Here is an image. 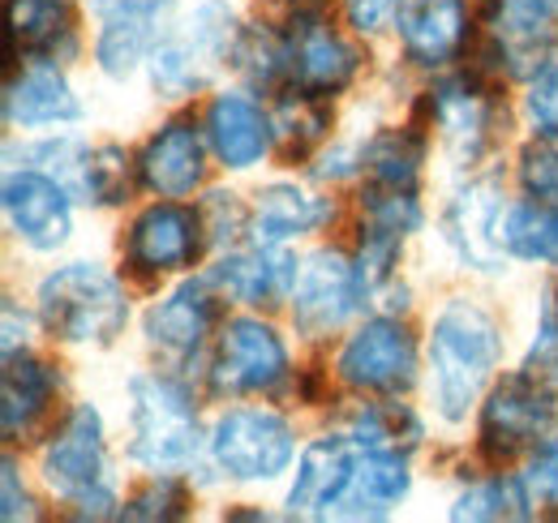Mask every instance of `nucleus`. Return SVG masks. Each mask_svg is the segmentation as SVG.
Here are the masks:
<instances>
[{"label": "nucleus", "instance_id": "1", "mask_svg": "<svg viewBox=\"0 0 558 523\" xmlns=\"http://www.w3.org/2000/svg\"><path fill=\"white\" fill-rule=\"evenodd\" d=\"M502 361V335L477 301L456 296L429 330V403L447 425H460L482 399L494 365Z\"/></svg>", "mask_w": 558, "mask_h": 523}, {"label": "nucleus", "instance_id": "2", "mask_svg": "<svg viewBox=\"0 0 558 523\" xmlns=\"http://www.w3.org/2000/svg\"><path fill=\"white\" fill-rule=\"evenodd\" d=\"M39 318L65 343H112L130 323V301L112 270L65 262L39 283Z\"/></svg>", "mask_w": 558, "mask_h": 523}, {"label": "nucleus", "instance_id": "3", "mask_svg": "<svg viewBox=\"0 0 558 523\" xmlns=\"http://www.w3.org/2000/svg\"><path fill=\"white\" fill-rule=\"evenodd\" d=\"M203 451L198 408L190 391L163 374L130 382V459L146 472H181Z\"/></svg>", "mask_w": 558, "mask_h": 523}, {"label": "nucleus", "instance_id": "4", "mask_svg": "<svg viewBox=\"0 0 558 523\" xmlns=\"http://www.w3.org/2000/svg\"><path fill=\"white\" fill-rule=\"evenodd\" d=\"M44 481L82 507V515H112L117 494L108 481V442H104V421L90 403H77L61 429L44 447Z\"/></svg>", "mask_w": 558, "mask_h": 523}, {"label": "nucleus", "instance_id": "5", "mask_svg": "<svg viewBox=\"0 0 558 523\" xmlns=\"http://www.w3.org/2000/svg\"><path fill=\"white\" fill-rule=\"evenodd\" d=\"M210 459L232 481H276L296 455L288 421L267 408H232L210 429Z\"/></svg>", "mask_w": 558, "mask_h": 523}, {"label": "nucleus", "instance_id": "6", "mask_svg": "<svg viewBox=\"0 0 558 523\" xmlns=\"http://www.w3.org/2000/svg\"><path fill=\"white\" fill-rule=\"evenodd\" d=\"M288 301H292L296 330L318 339V335L340 330L365 305V283H361V270L344 254L318 250L296 266V283Z\"/></svg>", "mask_w": 558, "mask_h": 523}, {"label": "nucleus", "instance_id": "7", "mask_svg": "<svg viewBox=\"0 0 558 523\" xmlns=\"http://www.w3.org/2000/svg\"><path fill=\"white\" fill-rule=\"evenodd\" d=\"M288 382V348L258 318H232L219 330L210 387L219 394H267Z\"/></svg>", "mask_w": 558, "mask_h": 523}, {"label": "nucleus", "instance_id": "8", "mask_svg": "<svg viewBox=\"0 0 558 523\" xmlns=\"http://www.w3.org/2000/svg\"><path fill=\"white\" fill-rule=\"evenodd\" d=\"M550 425H555V391L546 387V378H537V369L511 374L489 391L482 408V447L494 459H507L542 442Z\"/></svg>", "mask_w": 558, "mask_h": 523}, {"label": "nucleus", "instance_id": "9", "mask_svg": "<svg viewBox=\"0 0 558 523\" xmlns=\"http://www.w3.org/2000/svg\"><path fill=\"white\" fill-rule=\"evenodd\" d=\"M336 369L356 391L400 394L417 378V343L396 318H374L349 335Z\"/></svg>", "mask_w": 558, "mask_h": 523}, {"label": "nucleus", "instance_id": "10", "mask_svg": "<svg viewBox=\"0 0 558 523\" xmlns=\"http://www.w3.org/2000/svg\"><path fill=\"white\" fill-rule=\"evenodd\" d=\"M26 159H39L31 168L52 172L77 202L112 206L130 194V159L121 146H90L82 137H48L31 146Z\"/></svg>", "mask_w": 558, "mask_h": 523}, {"label": "nucleus", "instance_id": "11", "mask_svg": "<svg viewBox=\"0 0 558 523\" xmlns=\"http://www.w3.org/2000/svg\"><path fill=\"white\" fill-rule=\"evenodd\" d=\"M442 236L473 270H502L507 254V202L494 181H473L447 202L442 210Z\"/></svg>", "mask_w": 558, "mask_h": 523}, {"label": "nucleus", "instance_id": "12", "mask_svg": "<svg viewBox=\"0 0 558 523\" xmlns=\"http://www.w3.org/2000/svg\"><path fill=\"white\" fill-rule=\"evenodd\" d=\"M172 0H95V61L104 73L125 77L163 44Z\"/></svg>", "mask_w": 558, "mask_h": 523}, {"label": "nucleus", "instance_id": "13", "mask_svg": "<svg viewBox=\"0 0 558 523\" xmlns=\"http://www.w3.org/2000/svg\"><path fill=\"white\" fill-rule=\"evenodd\" d=\"M70 190L44 168H17L4 177V219L31 250H61L73 232Z\"/></svg>", "mask_w": 558, "mask_h": 523}, {"label": "nucleus", "instance_id": "14", "mask_svg": "<svg viewBox=\"0 0 558 523\" xmlns=\"http://www.w3.org/2000/svg\"><path fill=\"white\" fill-rule=\"evenodd\" d=\"M283 44H288V82L301 95H336L356 77L361 57L340 31H331L327 17L296 13Z\"/></svg>", "mask_w": 558, "mask_h": 523}, {"label": "nucleus", "instance_id": "15", "mask_svg": "<svg viewBox=\"0 0 558 523\" xmlns=\"http://www.w3.org/2000/svg\"><path fill=\"white\" fill-rule=\"evenodd\" d=\"M203 250V219L177 202H155L146 206L125 241V258L142 275H168L194 266Z\"/></svg>", "mask_w": 558, "mask_h": 523}, {"label": "nucleus", "instance_id": "16", "mask_svg": "<svg viewBox=\"0 0 558 523\" xmlns=\"http://www.w3.org/2000/svg\"><path fill=\"white\" fill-rule=\"evenodd\" d=\"M356 459H361V442L352 434L310 442L296 463V481L288 489V511L301 520H336L340 498L356 472Z\"/></svg>", "mask_w": 558, "mask_h": 523}, {"label": "nucleus", "instance_id": "17", "mask_svg": "<svg viewBox=\"0 0 558 523\" xmlns=\"http://www.w3.org/2000/svg\"><path fill=\"white\" fill-rule=\"evenodd\" d=\"M429 112H434V125H438L456 163H473L486 150L494 104H489L486 86L477 77H469V73L442 77L429 90Z\"/></svg>", "mask_w": 558, "mask_h": 523}, {"label": "nucleus", "instance_id": "18", "mask_svg": "<svg viewBox=\"0 0 558 523\" xmlns=\"http://www.w3.org/2000/svg\"><path fill=\"white\" fill-rule=\"evenodd\" d=\"M210 288L228 301H241V305H271L292 296V283H296V262L288 258L283 245H263L254 241L250 250H232L210 266Z\"/></svg>", "mask_w": 558, "mask_h": 523}, {"label": "nucleus", "instance_id": "19", "mask_svg": "<svg viewBox=\"0 0 558 523\" xmlns=\"http://www.w3.org/2000/svg\"><path fill=\"white\" fill-rule=\"evenodd\" d=\"M210 323H215L210 279H190V283H181L177 292H168L163 301L150 305V314H146V339L168 361H190L207 343Z\"/></svg>", "mask_w": 558, "mask_h": 523}, {"label": "nucleus", "instance_id": "20", "mask_svg": "<svg viewBox=\"0 0 558 523\" xmlns=\"http://www.w3.org/2000/svg\"><path fill=\"white\" fill-rule=\"evenodd\" d=\"M207 137L215 159L223 168L245 172V168L267 159L276 125H271V117L250 95H215V104H210L207 112Z\"/></svg>", "mask_w": 558, "mask_h": 523}, {"label": "nucleus", "instance_id": "21", "mask_svg": "<svg viewBox=\"0 0 558 523\" xmlns=\"http://www.w3.org/2000/svg\"><path fill=\"white\" fill-rule=\"evenodd\" d=\"M142 181L159 197H190L203 185L207 155H203V133L194 121H168L142 150Z\"/></svg>", "mask_w": 558, "mask_h": 523}, {"label": "nucleus", "instance_id": "22", "mask_svg": "<svg viewBox=\"0 0 558 523\" xmlns=\"http://www.w3.org/2000/svg\"><path fill=\"white\" fill-rule=\"evenodd\" d=\"M469 39V4L464 0H404L400 9V44L413 65H447Z\"/></svg>", "mask_w": 558, "mask_h": 523}, {"label": "nucleus", "instance_id": "23", "mask_svg": "<svg viewBox=\"0 0 558 523\" xmlns=\"http://www.w3.org/2000/svg\"><path fill=\"white\" fill-rule=\"evenodd\" d=\"M82 117L77 95L65 82V73L48 61L22 69V77L9 82L4 90V121L13 130H48V125H70Z\"/></svg>", "mask_w": 558, "mask_h": 523}, {"label": "nucleus", "instance_id": "24", "mask_svg": "<svg viewBox=\"0 0 558 523\" xmlns=\"http://www.w3.org/2000/svg\"><path fill=\"white\" fill-rule=\"evenodd\" d=\"M404 494H409V463H404V455L361 447L356 472H352L349 489L340 498L336 520H378L391 507H400Z\"/></svg>", "mask_w": 558, "mask_h": 523}, {"label": "nucleus", "instance_id": "25", "mask_svg": "<svg viewBox=\"0 0 558 523\" xmlns=\"http://www.w3.org/2000/svg\"><path fill=\"white\" fill-rule=\"evenodd\" d=\"M489 26L498 39V57L520 69L558 44V0H494Z\"/></svg>", "mask_w": 558, "mask_h": 523}, {"label": "nucleus", "instance_id": "26", "mask_svg": "<svg viewBox=\"0 0 558 523\" xmlns=\"http://www.w3.org/2000/svg\"><path fill=\"white\" fill-rule=\"evenodd\" d=\"M331 219V202L314 197L301 185H267L254 206V241L263 245H288L296 236L318 232Z\"/></svg>", "mask_w": 558, "mask_h": 523}, {"label": "nucleus", "instance_id": "27", "mask_svg": "<svg viewBox=\"0 0 558 523\" xmlns=\"http://www.w3.org/2000/svg\"><path fill=\"white\" fill-rule=\"evenodd\" d=\"M52 399H57V374L44 361H35L26 352H9L4 356V403H0L4 438L31 434Z\"/></svg>", "mask_w": 558, "mask_h": 523}, {"label": "nucleus", "instance_id": "28", "mask_svg": "<svg viewBox=\"0 0 558 523\" xmlns=\"http://www.w3.org/2000/svg\"><path fill=\"white\" fill-rule=\"evenodd\" d=\"M507 254L558 266V194L507 206Z\"/></svg>", "mask_w": 558, "mask_h": 523}, {"label": "nucleus", "instance_id": "29", "mask_svg": "<svg viewBox=\"0 0 558 523\" xmlns=\"http://www.w3.org/2000/svg\"><path fill=\"white\" fill-rule=\"evenodd\" d=\"M361 168L369 172V185L413 190L421 172V137L409 130H383L361 150Z\"/></svg>", "mask_w": 558, "mask_h": 523}, {"label": "nucleus", "instance_id": "30", "mask_svg": "<svg viewBox=\"0 0 558 523\" xmlns=\"http://www.w3.org/2000/svg\"><path fill=\"white\" fill-rule=\"evenodd\" d=\"M529 515H533V494L520 476H489L464 489L451 507V520H529Z\"/></svg>", "mask_w": 558, "mask_h": 523}, {"label": "nucleus", "instance_id": "31", "mask_svg": "<svg viewBox=\"0 0 558 523\" xmlns=\"http://www.w3.org/2000/svg\"><path fill=\"white\" fill-rule=\"evenodd\" d=\"M61 39H70V13L61 0H9V48L26 52H52Z\"/></svg>", "mask_w": 558, "mask_h": 523}, {"label": "nucleus", "instance_id": "32", "mask_svg": "<svg viewBox=\"0 0 558 523\" xmlns=\"http://www.w3.org/2000/svg\"><path fill=\"white\" fill-rule=\"evenodd\" d=\"M352 438L369 451H396V455H409L417 447L421 425L417 416L404 408V403H369L365 412H356L352 421Z\"/></svg>", "mask_w": 558, "mask_h": 523}, {"label": "nucleus", "instance_id": "33", "mask_svg": "<svg viewBox=\"0 0 558 523\" xmlns=\"http://www.w3.org/2000/svg\"><path fill=\"white\" fill-rule=\"evenodd\" d=\"M150 86L168 99H181V95H194L203 82H207V69L210 61L185 39H163L155 52H150Z\"/></svg>", "mask_w": 558, "mask_h": 523}, {"label": "nucleus", "instance_id": "34", "mask_svg": "<svg viewBox=\"0 0 558 523\" xmlns=\"http://www.w3.org/2000/svg\"><path fill=\"white\" fill-rule=\"evenodd\" d=\"M361 228H378L391 236H409L421 228V206L413 190H391V185H369L361 197Z\"/></svg>", "mask_w": 558, "mask_h": 523}, {"label": "nucleus", "instance_id": "35", "mask_svg": "<svg viewBox=\"0 0 558 523\" xmlns=\"http://www.w3.org/2000/svg\"><path fill=\"white\" fill-rule=\"evenodd\" d=\"M190 44L207 57L210 65L236 57L241 35H236V17H232V9H228L223 0H210V4H203V9L194 13V22H190Z\"/></svg>", "mask_w": 558, "mask_h": 523}, {"label": "nucleus", "instance_id": "36", "mask_svg": "<svg viewBox=\"0 0 558 523\" xmlns=\"http://www.w3.org/2000/svg\"><path fill=\"white\" fill-rule=\"evenodd\" d=\"M185 507H190L185 489L172 481V472H159V481H150L142 494H134V498L121 507V515H125V520H181Z\"/></svg>", "mask_w": 558, "mask_h": 523}, {"label": "nucleus", "instance_id": "37", "mask_svg": "<svg viewBox=\"0 0 558 523\" xmlns=\"http://www.w3.org/2000/svg\"><path fill=\"white\" fill-rule=\"evenodd\" d=\"M529 121L542 137H558V57H550L546 65L533 73L529 95H524Z\"/></svg>", "mask_w": 558, "mask_h": 523}, {"label": "nucleus", "instance_id": "38", "mask_svg": "<svg viewBox=\"0 0 558 523\" xmlns=\"http://www.w3.org/2000/svg\"><path fill=\"white\" fill-rule=\"evenodd\" d=\"M314 95H296V99H288L283 108H279V133L288 137V142H296V150L301 146H310V142H318L323 130H327V117H323V108H314L310 104Z\"/></svg>", "mask_w": 558, "mask_h": 523}, {"label": "nucleus", "instance_id": "39", "mask_svg": "<svg viewBox=\"0 0 558 523\" xmlns=\"http://www.w3.org/2000/svg\"><path fill=\"white\" fill-rule=\"evenodd\" d=\"M520 177H524V190L537 197L558 194V137H546L537 146L524 150V163H520Z\"/></svg>", "mask_w": 558, "mask_h": 523}, {"label": "nucleus", "instance_id": "40", "mask_svg": "<svg viewBox=\"0 0 558 523\" xmlns=\"http://www.w3.org/2000/svg\"><path fill=\"white\" fill-rule=\"evenodd\" d=\"M524 485H529L533 502L558 507V438L537 442V451L529 459V472H524Z\"/></svg>", "mask_w": 558, "mask_h": 523}, {"label": "nucleus", "instance_id": "41", "mask_svg": "<svg viewBox=\"0 0 558 523\" xmlns=\"http://www.w3.org/2000/svg\"><path fill=\"white\" fill-rule=\"evenodd\" d=\"M344 9H349V22L356 31H383L400 9H404V0H344Z\"/></svg>", "mask_w": 558, "mask_h": 523}, {"label": "nucleus", "instance_id": "42", "mask_svg": "<svg viewBox=\"0 0 558 523\" xmlns=\"http://www.w3.org/2000/svg\"><path fill=\"white\" fill-rule=\"evenodd\" d=\"M26 507H31V498H26V489L17 485V463L4 459V520H22V515H31Z\"/></svg>", "mask_w": 558, "mask_h": 523}, {"label": "nucleus", "instance_id": "43", "mask_svg": "<svg viewBox=\"0 0 558 523\" xmlns=\"http://www.w3.org/2000/svg\"><path fill=\"white\" fill-rule=\"evenodd\" d=\"M555 314H558V301H555Z\"/></svg>", "mask_w": 558, "mask_h": 523}]
</instances>
